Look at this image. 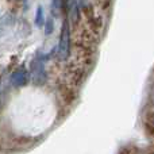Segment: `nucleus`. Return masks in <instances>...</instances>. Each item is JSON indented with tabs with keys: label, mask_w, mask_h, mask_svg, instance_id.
<instances>
[{
	"label": "nucleus",
	"mask_w": 154,
	"mask_h": 154,
	"mask_svg": "<svg viewBox=\"0 0 154 154\" xmlns=\"http://www.w3.org/2000/svg\"><path fill=\"white\" fill-rule=\"evenodd\" d=\"M2 85V84H0ZM0 109H2V96H0Z\"/></svg>",
	"instance_id": "6e6552de"
},
{
	"label": "nucleus",
	"mask_w": 154,
	"mask_h": 154,
	"mask_svg": "<svg viewBox=\"0 0 154 154\" xmlns=\"http://www.w3.org/2000/svg\"><path fill=\"white\" fill-rule=\"evenodd\" d=\"M45 23H46L45 11H43V8L39 5V7L37 8V12H35V24H37L38 27H42V26H45Z\"/></svg>",
	"instance_id": "39448f33"
},
{
	"label": "nucleus",
	"mask_w": 154,
	"mask_h": 154,
	"mask_svg": "<svg viewBox=\"0 0 154 154\" xmlns=\"http://www.w3.org/2000/svg\"><path fill=\"white\" fill-rule=\"evenodd\" d=\"M30 77L31 81L35 85H43L48 80V73L45 69V64H43L42 58H35L31 62V68H30Z\"/></svg>",
	"instance_id": "f03ea898"
},
{
	"label": "nucleus",
	"mask_w": 154,
	"mask_h": 154,
	"mask_svg": "<svg viewBox=\"0 0 154 154\" xmlns=\"http://www.w3.org/2000/svg\"><path fill=\"white\" fill-rule=\"evenodd\" d=\"M69 4V18H70V23L72 24H77V22L80 20V3L72 2V3H68Z\"/></svg>",
	"instance_id": "20e7f679"
},
{
	"label": "nucleus",
	"mask_w": 154,
	"mask_h": 154,
	"mask_svg": "<svg viewBox=\"0 0 154 154\" xmlns=\"http://www.w3.org/2000/svg\"><path fill=\"white\" fill-rule=\"evenodd\" d=\"M45 34L46 35H50V34H53V31H54V20H53V18H49L48 20H46V23H45Z\"/></svg>",
	"instance_id": "423d86ee"
},
{
	"label": "nucleus",
	"mask_w": 154,
	"mask_h": 154,
	"mask_svg": "<svg viewBox=\"0 0 154 154\" xmlns=\"http://www.w3.org/2000/svg\"><path fill=\"white\" fill-rule=\"evenodd\" d=\"M29 80H30V72H27L26 68L20 66L11 73L10 81L15 88H22V87H26Z\"/></svg>",
	"instance_id": "7ed1b4c3"
},
{
	"label": "nucleus",
	"mask_w": 154,
	"mask_h": 154,
	"mask_svg": "<svg viewBox=\"0 0 154 154\" xmlns=\"http://www.w3.org/2000/svg\"><path fill=\"white\" fill-rule=\"evenodd\" d=\"M69 54H70V27H69V22L64 20L58 46H57V57H58L60 61H65V60H68Z\"/></svg>",
	"instance_id": "f257e3e1"
},
{
	"label": "nucleus",
	"mask_w": 154,
	"mask_h": 154,
	"mask_svg": "<svg viewBox=\"0 0 154 154\" xmlns=\"http://www.w3.org/2000/svg\"><path fill=\"white\" fill-rule=\"evenodd\" d=\"M4 34V24H3V22L0 20V37Z\"/></svg>",
	"instance_id": "0eeeda50"
}]
</instances>
